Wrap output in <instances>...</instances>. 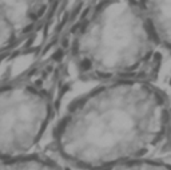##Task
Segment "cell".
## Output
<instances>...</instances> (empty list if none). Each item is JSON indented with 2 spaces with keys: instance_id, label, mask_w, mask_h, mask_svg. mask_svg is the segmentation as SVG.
I'll return each instance as SVG.
<instances>
[{
  "instance_id": "cell-1",
  "label": "cell",
  "mask_w": 171,
  "mask_h": 170,
  "mask_svg": "<svg viewBox=\"0 0 171 170\" xmlns=\"http://www.w3.org/2000/svg\"><path fill=\"white\" fill-rule=\"evenodd\" d=\"M170 95L153 80L96 85L68 106L52 129L59 162L102 170L165 152Z\"/></svg>"
},
{
  "instance_id": "cell-2",
  "label": "cell",
  "mask_w": 171,
  "mask_h": 170,
  "mask_svg": "<svg viewBox=\"0 0 171 170\" xmlns=\"http://www.w3.org/2000/svg\"><path fill=\"white\" fill-rule=\"evenodd\" d=\"M163 54L139 0L100 1L72 43L79 75L98 85L155 82Z\"/></svg>"
},
{
  "instance_id": "cell-3",
  "label": "cell",
  "mask_w": 171,
  "mask_h": 170,
  "mask_svg": "<svg viewBox=\"0 0 171 170\" xmlns=\"http://www.w3.org/2000/svg\"><path fill=\"white\" fill-rule=\"evenodd\" d=\"M54 111V90L43 79L0 86V161L36 153Z\"/></svg>"
},
{
  "instance_id": "cell-4",
  "label": "cell",
  "mask_w": 171,
  "mask_h": 170,
  "mask_svg": "<svg viewBox=\"0 0 171 170\" xmlns=\"http://www.w3.org/2000/svg\"><path fill=\"white\" fill-rule=\"evenodd\" d=\"M54 0H0V8L18 38L32 31L47 15Z\"/></svg>"
},
{
  "instance_id": "cell-5",
  "label": "cell",
  "mask_w": 171,
  "mask_h": 170,
  "mask_svg": "<svg viewBox=\"0 0 171 170\" xmlns=\"http://www.w3.org/2000/svg\"><path fill=\"white\" fill-rule=\"evenodd\" d=\"M159 46L171 52V0H139Z\"/></svg>"
},
{
  "instance_id": "cell-6",
  "label": "cell",
  "mask_w": 171,
  "mask_h": 170,
  "mask_svg": "<svg viewBox=\"0 0 171 170\" xmlns=\"http://www.w3.org/2000/svg\"><path fill=\"white\" fill-rule=\"evenodd\" d=\"M0 170H63L62 162L45 155L32 153L0 161Z\"/></svg>"
},
{
  "instance_id": "cell-7",
  "label": "cell",
  "mask_w": 171,
  "mask_h": 170,
  "mask_svg": "<svg viewBox=\"0 0 171 170\" xmlns=\"http://www.w3.org/2000/svg\"><path fill=\"white\" fill-rule=\"evenodd\" d=\"M102 170H171V162L159 157H154L122 162V164L112 165Z\"/></svg>"
},
{
  "instance_id": "cell-8",
  "label": "cell",
  "mask_w": 171,
  "mask_h": 170,
  "mask_svg": "<svg viewBox=\"0 0 171 170\" xmlns=\"http://www.w3.org/2000/svg\"><path fill=\"white\" fill-rule=\"evenodd\" d=\"M16 39H19V38L15 30L0 8V51H4L9 46H12L16 42Z\"/></svg>"
},
{
  "instance_id": "cell-9",
  "label": "cell",
  "mask_w": 171,
  "mask_h": 170,
  "mask_svg": "<svg viewBox=\"0 0 171 170\" xmlns=\"http://www.w3.org/2000/svg\"><path fill=\"white\" fill-rule=\"evenodd\" d=\"M171 157V97H170V106H168V118H167V135H166V145L165 152Z\"/></svg>"
}]
</instances>
